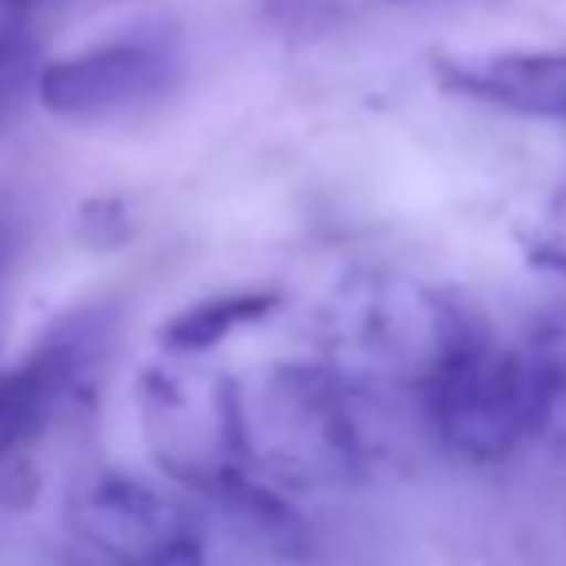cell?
<instances>
[{"instance_id": "cell-1", "label": "cell", "mask_w": 566, "mask_h": 566, "mask_svg": "<svg viewBox=\"0 0 566 566\" xmlns=\"http://www.w3.org/2000/svg\"><path fill=\"white\" fill-rule=\"evenodd\" d=\"M366 401L328 363H285L243 394L247 448L274 485H347L370 467Z\"/></svg>"}, {"instance_id": "cell-2", "label": "cell", "mask_w": 566, "mask_h": 566, "mask_svg": "<svg viewBox=\"0 0 566 566\" xmlns=\"http://www.w3.org/2000/svg\"><path fill=\"white\" fill-rule=\"evenodd\" d=\"M474 316L443 293L405 277L358 282L336 308L332 366L366 397H409L417 405L440 363L474 332Z\"/></svg>"}, {"instance_id": "cell-3", "label": "cell", "mask_w": 566, "mask_h": 566, "mask_svg": "<svg viewBox=\"0 0 566 566\" xmlns=\"http://www.w3.org/2000/svg\"><path fill=\"white\" fill-rule=\"evenodd\" d=\"M143 436L158 467L212 501H231L259 478L247 448L243 389L220 370H205L193 355H174L139 378Z\"/></svg>"}, {"instance_id": "cell-4", "label": "cell", "mask_w": 566, "mask_h": 566, "mask_svg": "<svg viewBox=\"0 0 566 566\" xmlns=\"http://www.w3.org/2000/svg\"><path fill=\"white\" fill-rule=\"evenodd\" d=\"M420 424L436 448L470 467H497L532 443V405L516 343H497L482 324L420 389Z\"/></svg>"}, {"instance_id": "cell-5", "label": "cell", "mask_w": 566, "mask_h": 566, "mask_svg": "<svg viewBox=\"0 0 566 566\" xmlns=\"http://www.w3.org/2000/svg\"><path fill=\"white\" fill-rule=\"evenodd\" d=\"M70 566H205L197 521L132 474H93L66 505Z\"/></svg>"}, {"instance_id": "cell-6", "label": "cell", "mask_w": 566, "mask_h": 566, "mask_svg": "<svg viewBox=\"0 0 566 566\" xmlns=\"http://www.w3.org/2000/svg\"><path fill=\"white\" fill-rule=\"evenodd\" d=\"M181 74V54L166 35H113L43 62L35 101L46 116L101 124L166 97Z\"/></svg>"}, {"instance_id": "cell-7", "label": "cell", "mask_w": 566, "mask_h": 566, "mask_svg": "<svg viewBox=\"0 0 566 566\" xmlns=\"http://www.w3.org/2000/svg\"><path fill=\"white\" fill-rule=\"evenodd\" d=\"M436 82L459 97L516 116L566 124V51H485L436 66Z\"/></svg>"}, {"instance_id": "cell-8", "label": "cell", "mask_w": 566, "mask_h": 566, "mask_svg": "<svg viewBox=\"0 0 566 566\" xmlns=\"http://www.w3.org/2000/svg\"><path fill=\"white\" fill-rule=\"evenodd\" d=\"M516 347L528 381L532 443L566 448V301L539 316Z\"/></svg>"}, {"instance_id": "cell-9", "label": "cell", "mask_w": 566, "mask_h": 566, "mask_svg": "<svg viewBox=\"0 0 566 566\" xmlns=\"http://www.w3.org/2000/svg\"><path fill=\"white\" fill-rule=\"evenodd\" d=\"M277 305H282V297L274 290L217 293V297H205L197 305L181 308L178 316H170L163 328V343L170 355H205L235 332L266 321Z\"/></svg>"}, {"instance_id": "cell-10", "label": "cell", "mask_w": 566, "mask_h": 566, "mask_svg": "<svg viewBox=\"0 0 566 566\" xmlns=\"http://www.w3.org/2000/svg\"><path fill=\"white\" fill-rule=\"evenodd\" d=\"M39 66L43 62H39V51L28 31L0 15V116L23 97L28 85L35 90Z\"/></svg>"}, {"instance_id": "cell-11", "label": "cell", "mask_w": 566, "mask_h": 566, "mask_svg": "<svg viewBox=\"0 0 566 566\" xmlns=\"http://www.w3.org/2000/svg\"><path fill=\"white\" fill-rule=\"evenodd\" d=\"M536 259L544 262V270L566 290V189L555 193V201L547 205L544 224L536 235Z\"/></svg>"}, {"instance_id": "cell-12", "label": "cell", "mask_w": 566, "mask_h": 566, "mask_svg": "<svg viewBox=\"0 0 566 566\" xmlns=\"http://www.w3.org/2000/svg\"><path fill=\"white\" fill-rule=\"evenodd\" d=\"M35 4V0H0V8H28Z\"/></svg>"}]
</instances>
